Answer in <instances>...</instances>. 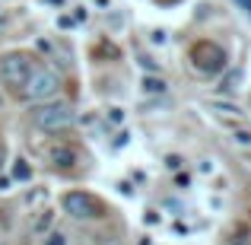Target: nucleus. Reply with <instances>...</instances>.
Here are the masks:
<instances>
[{
	"instance_id": "1",
	"label": "nucleus",
	"mask_w": 251,
	"mask_h": 245,
	"mask_svg": "<svg viewBox=\"0 0 251 245\" xmlns=\"http://www.w3.org/2000/svg\"><path fill=\"white\" fill-rule=\"evenodd\" d=\"M35 67H38V61L29 51H6V54H0V83H3L13 96H19Z\"/></svg>"
},
{
	"instance_id": "2",
	"label": "nucleus",
	"mask_w": 251,
	"mask_h": 245,
	"mask_svg": "<svg viewBox=\"0 0 251 245\" xmlns=\"http://www.w3.org/2000/svg\"><path fill=\"white\" fill-rule=\"evenodd\" d=\"M226 64H229V54H226V48H223V45L207 42V38L191 45V67H194L197 74L216 77V74H223V70H226Z\"/></svg>"
},
{
	"instance_id": "3",
	"label": "nucleus",
	"mask_w": 251,
	"mask_h": 245,
	"mask_svg": "<svg viewBox=\"0 0 251 245\" xmlns=\"http://www.w3.org/2000/svg\"><path fill=\"white\" fill-rule=\"evenodd\" d=\"M32 124H35L38 131H48V134L64 131V128L74 124V109H70L67 102H54V99L35 102V109H32Z\"/></svg>"
},
{
	"instance_id": "4",
	"label": "nucleus",
	"mask_w": 251,
	"mask_h": 245,
	"mask_svg": "<svg viewBox=\"0 0 251 245\" xmlns=\"http://www.w3.org/2000/svg\"><path fill=\"white\" fill-rule=\"evenodd\" d=\"M57 92H61V77H57L51 67H42V64H38L19 96L29 99V102H48V99L57 96Z\"/></svg>"
},
{
	"instance_id": "5",
	"label": "nucleus",
	"mask_w": 251,
	"mask_h": 245,
	"mask_svg": "<svg viewBox=\"0 0 251 245\" xmlns=\"http://www.w3.org/2000/svg\"><path fill=\"white\" fill-rule=\"evenodd\" d=\"M61 210L74 220H96V217L105 214V204L99 197L86 194V191H67L61 197Z\"/></svg>"
},
{
	"instance_id": "6",
	"label": "nucleus",
	"mask_w": 251,
	"mask_h": 245,
	"mask_svg": "<svg viewBox=\"0 0 251 245\" xmlns=\"http://www.w3.org/2000/svg\"><path fill=\"white\" fill-rule=\"evenodd\" d=\"M48 163L57 169H74L76 165V150L70 143H51L48 147Z\"/></svg>"
},
{
	"instance_id": "7",
	"label": "nucleus",
	"mask_w": 251,
	"mask_h": 245,
	"mask_svg": "<svg viewBox=\"0 0 251 245\" xmlns=\"http://www.w3.org/2000/svg\"><path fill=\"white\" fill-rule=\"evenodd\" d=\"M143 92L162 96V92H166V80H162V77H143Z\"/></svg>"
},
{
	"instance_id": "8",
	"label": "nucleus",
	"mask_w": 251,
	"mask_h": 245,
	"mask_svg": "<svg viewBox=\"0 0 251 245\" xmlns=\"http://www.w3.org/2000/svg\"><path fill=\"white\" fill-rule=\"evenodd\" d=\"M42 245H70V242H67V236H64L61 229H51V233L42 239Z\"/></svg>"
},
{
	"instance_id": "9",
	"label": "nucleus",
	"mask_w": 251,
	"mask_h": 245,
	"mask_svg": "<svg viewBox=\"0 0 251 245\" xmlns=\"http://www.w3.org/2000/svg\"><path fill=\"white\" fill-rule=\"evenodd\" d=\"M13 175H16V178H29L32 175V169L25 165V160H16V165H13Z\"/></svg>"
},
{
	"instance_id": "10",
	"label": "nucleus",
	"mask_w": 251,
	"mask_h": 245,
	"mask_svg": "<svg viewBox=\"0 0 251 245\" xmlns=\"http://www.w3.org/2000/svg\"><path fill=\"white\" fill-rule=\"evenodd\" d=\"M92 245H124V242H121V236H99Z\"/></svg>"
},
{
	"instance_id": "11",
	"label": "nucleus",
	"mask_w": 251,
	"mask_h": 245,
	"mask_svg": "<svg viewBox=\"0 0 251 245\" xmlns=\"http://www.w3.org/2000/svg\"><path fill=\"white\" fill-rule=\"evenodd\" d=\"M235 140H239V143H251V131H239V134H235Z\"/></svg>"
},
{
	"instance_id": "12",
	"label": "nucleus",
	"mask_w": 251,
	"mask_h": 245,
	"mask_svg": "<svg viewBox=\"0 0 251 245\" xmlns=\"http://www.w3.org/2000/svg\"><path fill=\"white\" fill-rule=\"evenodd\" d=\"M239 3L245 6V13H248V16H251V0H239Z\"/></svg>"
}]
</instances>
